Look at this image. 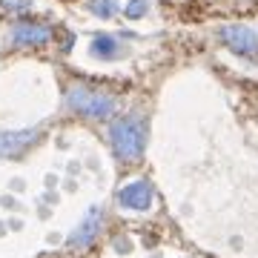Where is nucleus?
I'll return each mask as SVG.
<instances>
[{"mask_svg": "<svg viewBox=\"0 0 258 258\" xmlns=\"http://www.w3.org/2000/svg\"><path fill=\"white\" fill-rule=\"evenodd\" d=\"M112 152L123 164H135L147 149V118L141 112H129L112 120L109 126Z\"/></svg>", "mask_w": 258, "mask_h": 258, "instance_id": "nucleus-1", "label": "nucleus"}, {"mask_svg": "<svg viewBox=\"0 0 258 258\" xmlns=\"http://www.w3.org/2000/svg\"><path fill=\"white\" fill-rule=\"evenodd\" d=\"M66 106L81 115V118H92V120H106L118 112V101L106 92H98V89H89V86H81L75 83L66 89Z\"/></svg>", "mask_w": 258, "mask_h": 258, "instance_id": "nucleus-2", "label": "nucleus"}, {"mask_svg": "<svg viewBox=\"0 0 258 258\" xmlns=\"http://www.w3.org/2000/svg\"><path fill=\"white\" fill-rule=\"evenodd\" d=\"M218 37L224 40V46L235 52L241 57H255L258 55V32L249 26H224L218 32Z\"/></svg>", "mask_w": 258, "mask_h": 258, "instance_id": "nucleus-3", "label": "nucleus"}, {"mask_svg": "<svg viewBox=\"0 0 258 258\" xmlns=\"http://www.w3.org/2000/svg\"><path fill=\"white\" fill-rule=\"evenodd\" d=\"M52 40V26L43 23H15L9 32V43L18 49H37Z\"/></svg>", "mask_w": 258, "mask_h": 258, "instance_id": "nucleus-4", "label": "nucleus"}, {"mask_svg": "<svg viewBox=\"0 0 258 258\" xmlns=\"http://www.w3.org/2000/svg\"><path fill=\"white\" fill-rule=\"evenodd\" d=\"M152 184H149L147 178H138V181H129L123 189L118 192V204L123 210H132V212H147L152 207Z\"/></svg>", "mask_w": 258, "mask_h": 258, "instance_id": "nucleus-5", "label": "nucleus"}, {"mask_svg": "<svg viewBox=\"0 0 258 258\" xmlns=\"http://www.w3.org/2000/svg\"><path fill=\"white\" fill-rule=\"evenodd\" d=\"M40 141V129H18V132H0V158H15L32 149Z\"/></svg>", "mask_w": 258, "mask_h": 258, "instance_id": "nucleus-6", "label": "nucleus"}, {"mask_svg": "<svg viewBox=\"0 0 258 258\" xmlns=\"http://www.w3.org/2000/svg\"><path fill=\"white\" fill-rule=\"evenodd\" d=\"M89 55L98 57V60H120V57L129 55V49L123 46L120 37L106 35V32H98V35L89 40Z\"/></svg>", "mask_w": 258, "mask_h": 258, "instance_id": "nucleus-7", "label": "nucleus"}, {"mask_svg": "<svg viewBox=\"0 0 258 258\" xmlns=\"http://www.w3.org/2000/svg\"><path fill=\"white\" fill-rule=\"evenodd\" d=\"M101 224H103V212L98 210V207H92V210L86 212V218L78 224V230L69 235V241H66V244H69V247H89V244L98 238Z\"/></svg>", "mask_w": 258, "mask_h": 258, "instance_id": "nucleus-8", "label": "nucleus"}, {"mask_svg": "<svg viewBox=\"0 0 258 258\" xmlns=\"http://www.w3.org/2000/svg\"><path fill=\"white\" fill-rule=\"evenodd\" d=\"M86 9L92 12L95 18H103V20H109V18H115L118 15V0H89L86 3Z\"/></svg>", "mask_w": 258, "mask_h": 258, "instance_id": "nucleus-9", "label": "nucleus"}, {"mask_svg": "<svg viewBox=\"0 0 258 258\" xmlns=\"http://www.w3.org/2000/svg\"><path fill=\"white\" fill-rule=\"evenodd\" d=\"M123 12H126L129 20H138V18H144V15L149 12V0H129Z\"/></svg>", "mask_w": 258, "mask_h": 258, "instance_id": "nucleus-10", "label": "nucleus"}]
</instances>
